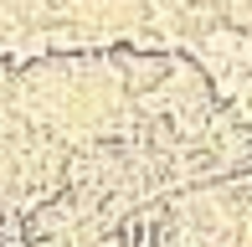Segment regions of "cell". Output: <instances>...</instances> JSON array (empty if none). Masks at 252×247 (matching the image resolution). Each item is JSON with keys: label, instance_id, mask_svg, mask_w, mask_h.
Listing matches in <instances>:
<instances>
[{"label": "cell", "instance_id": "obj_1", "mask_svg": "<svg viewBox=\"0 0 252 247\" xmlns=\"http://www.w3.org/2000/svg\"><path fill=\"white\" fill-rule=\"evenodd\" d=\"M129 62V77H134V88H150L165 77V62H155V57H124Z\"/></svg>", "mask_w": 252, "mask_h": 247}]
</instances>
